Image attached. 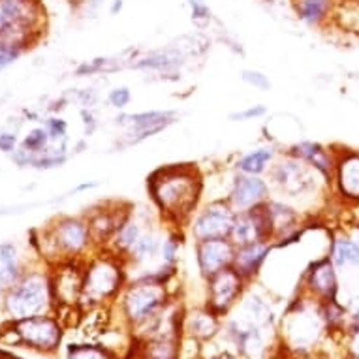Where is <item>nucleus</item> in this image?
<instances>
[{
    "instance_id": "nucleus-1",
    "label": "nucleus",
    "mask_w": 359,
    "mask_h": 359,
    "mask_svg": "<svg viewBox=\"0 0 359 359\" xmlns=\"http://www.w3.org/2000/svg\"><path fill=\"white\" fill-rule=\"evenodd\" d=\"M147 190L160 215L181 228L198 211L203 181L194 164H173L153 171L147 177Z\"/></svg>"
},
{
    "instance_id": "nucleus-2",
    "label": "nucleus",
    "mask_w": 359,
    "mask_h": 359,
    "mask_svg": "<svg viewBox=\"0 0 359 359\" xmlns=\"http://www.w3.org/2000/svg\"><path fill=\"white\" fill-rule=\"evenodd\" d=\"M320 177L322 175L318 171L312 170L303 160L284 151L283 156L275 160V164L269 168V187L283 198L299 200L316 190Z\"/></svg>"
},
{
    "instance_id": "nucleus-3",
    "label": "nucleus",
    "mask_w": 359,
    "mask_h": 359,
    "mask_svg": "<svg viewBox=\"0 0 359 359\" xmlns=\"http://www.w3.org/2000/svg\"><path fill=\"white\" fill-rule=\"evenodd\" d=\"M36 19L34 0H0V41L21 49L34 32Z\"/></svg>"
},
{
    "instance_id": "nucleus-4",
    "label": "nucleus",
    "mask_w": 359,
    "mask_h": 359,
    "mask_svg": "<svg viewBox=\"0 0 359 359\" xmlns=\"http://www.w3.org/2000/svg\"><path fill=\"white\" fill-rule=\"evenodd\" d=\"M177 113L168 109H153V111L140 113H118L115 117V124L126 130L121 147H132L140 145L149 137L156 136L165 128H170L175 123Z\"/></svg>"
},
{
    "instance_id": "nucleus-5",
    "label": "nucleus",
    "mask_w": 359,
    "mask_h": 359,
    "mask_svg": "<svg viewBox=\"0 0 359 359\" xmlns=\"http://www.w3.org/2000/svg\"><path fill=\"white\" fill-rule=\"evenodd\" d=\"M233 207L228 200H215L194 212L189 222L190 236L194 241H207V239H222L230 237L233 222H236Z\"/></svg>"
},
{
    "instance_id": "nucleus-6",
    "label": "nucleus",
    "mask_w": 359,
    "mask_h": 359,
    "mask_svg": "<svg viewBox=\"0 0 359 359\" xmlns=\"http://www.w3.org/2000/svg\"><path fill=\"white\" fill-rule=\"evenodd\" d=\"M121 256L111 250L104 254V258H98L90 265L83 277V294L90 301H100L115 294L123 284V265Z\"/></svg>"
},
{
    "instance_id": "nucleus-7",
    "label": "nucleus",
    "mask_w": 359,
    "mask_h": 359,
    "mask_svg": "<svg viewBox=\"0 0 359 359\" xmlns=\"http://www.w3.org/2000/svg\"><path fill=\"white\" fill-rule=\"evenodd\" d=\"M165 301V286L147 278H140L126 290L124 295V311L126 316L134 322H145L154 316Z\"/></svg>"
},
{
    "instance_id": "nucleus-8",
    "label": "nucleus",
    "mask_w": 359,
    "mask_h": 359,
    "mask_svg": "<svg viewBox=\"0 0 359 359\" xmlns=\"http://www.w3.org/2000/svg\"><path fill=\"white\" fill-rule=\"evenodd\" d=\"M230 241L236 247H245L252 243L269 241L273 243V226L269 212L265 203L258 207H252L248 211L237 212L236 222L231 228Z\"/></svg>"
},
{
    "instance_id": "nucleus-9",
    "label": "nucleus",
    "mask_w": 359,
    "mask_h": 359,
    "mask_svg": "<svg viewBox=\"0 0 359 359\" xmlns=\"http://www.w3.org/2000/svg\"><path fill=\"white\" fill-rule=\"evenodd\" d=\"M48 283L41 275H30L12 290L8 297V311L19 320L32 318L48 303Z\"/></svg>"
},
{
    "instance_id": "nucleus-10",
    "label": "nucleus",
    "mask_w": 359,
    "mask_h": 359,
    "mask_svg": "<svg viewBox=\"0 0 359 359\" xmlns=\"http://www.w3.org/2000/svg\"><path fill=\"white\" fill-rule=\"evenodd\" d=\"M271 198V187L265 181L262 175H247V173H239L231 179L230 192H228V203L233 207L236 212H243L258 207Z\"/></svg>"
},
{
    "instance_id": "nucleus-11",
    "label": "nucleus",
    "mask_w": 359,
    "mask_h": 359,
    "mask_svg": "<svg viewBox=\"0 0 359 359\" xmlns=\"http://www.w3.org/2000/svg\"><path fill=\"white\" fill-rule=\"evenodd\" d=\"M233 254H236V245L230 241V237L194 243L196 264L205 278L230 267L231 262H233Z\"/></svg>"
},
{
    "instance_id": "nucleus-12",
    "label": "nucleus",
    "mask_w": 359,
    "mask_h": 359,
    "mask_svg": "<svg viewBox=\"0 0 359 359\" xmlns=\"http://www.w3.org/2000/svg\"><path fill=\"white\" fill-rule=\"evenodd\" d=\"M245 284V278L233 269L226 267L222 271L215 273L212 277L207 278V290H209V306L215 314L226 312L236 299L239 297Z\"/></svg>"
},
{
    "instance_id": "nucleus-13",
    "label": "nucleus",
    "mask_w": 359,
    "mask_h": 359,
    "mask_svg": "<svg viewBox=\"0 0 359 359\" xmlns=\"http://www.w3.org/2000/svg\"><path fill=\"white\" fill-rule=\"evenodd\" d=\"M331 181L342 200L359 205V151L342 149V153H335V171Z\"/></svg>"
},
{
    "instance_id": "nucleus-14",
    "label": "nucleus",
    "mask_w": 359,
    "mask_h": 359,
    "mask_svg": "<svg viewBox=\"0 0 359 359\" xmlns=\"http://www.w3.org/2000/svg\"><path fill=\"white\" fill-rule=\"evenodd\" d=\"M19 337L27 344L41 350H53L60 341L59 325L49 318H25L18 325Z\"/></svg>"
},
{
    "instance_id": "nucleus-15",
    "label": "nucleus",
    "mask_w": 359,
    "mask_h": 359,
    "mask_svg": "<svg viewBox=\"0 0 359 359\" xmlns=\"http://www.w3.org/2000/svg\"><path fill=\"white\" fill-rule=\"evenodd\" d=\"M292 156L303 160L305 164H309L312 170H316L320 175L324 177L325 181L333 179V171H335V153L324 147L322 143L316 142H297L294 145H290L288 151Z\"/></svg>"
},
{
    "instance_id": "nucleus-16",
    "label": "nucleus",
    "mask_w": 359,
    "mask_h": 359,
    "mask_svg": "<svg viewBox=\"0 0 359 359\" xmlns=\"http://www.w3.org/2000/svg\"><path fill=\"white\" fill-rule=\"evenodd\" d=\"M130 215H132V211L128 207H121V203H117L115 207L104 205L88 220L90 236H93L95 241H104V245H109L113 236L117 233V230L123 226V222Z\"/></svg>"
},
{
    "instance_id": "nucleus-17",
    "label": "nucleus",
    "mask_w": 359,
    "mask_h": 359,
    "mask_svg": "<svg viewBox=\"0 0 359 359\" xmlns=\"http://www.w3.org/2000/svg\"><path fill=\"white\" fill-rule=\"evenodd\" d=\"M273 243L259 241L252 243V245H245V247H236V254H233V262L231 267L241 275L245 280L256 277L262 269V265L265 264L267 256L271 254Z\"/></svg>"
},
{
    "instance_id": "nucleus-18",
    "label": "nucleus",
    "mask_w": 359,
    "mask_h": 359,
    "mask_svg": "<svg viewBox=\"0 0 359 359\" xmlns=\"http://www.w3.org/2000/svg\"><path fill=\"white\" fill-rule=\"evenodd\" d=\"M306 286L324 297L325 301H335L339 280H337V267L331 258L316 259L306 271Z\"/></svg>"
},
{
    "instance_id": "nucleus-19",
    "label": "nucleus",
    "mask_w": 359,
    "mask_h": 359,
    "mask_svg": "<svg viewBox=\"0 0 359 359\" xmlns=\"http://www.w3.org/2000/svg\"><path fill=\"white\" fill-rule=\"evenodd\" d=\"M55 237H57V245L70 254H79L88 247V243L93 241V236H90V230H88V222L79 220V218L62 220L57 226Z\"/></svg>"
},
{
    "instance_id": "nucleus-20",
    "label": "nucleus",
    "mask_w": 359,
    "mask_h": 359,
    "mask_svg": "<svg viewBox=\"0 0 359 359\" xmlns=\"http://www.w3.org/2000/svg\"><path fill=\"white\" fill-rule=\"evenodd\" d=\"M295 15L309 27H322L335 18L341 0H292Z\"/></svg>"
},
{
    "instance_id": "nucleus-21",
    "label": "nucleus",
    "mask_w": 359,
    "mask_h": 359,
    "mask_svg": "<svg viewBox=\"0 0 359 359\" xmlns=\"http://www.w3.org/2000/svg\"><path fill=\"white\" fill-rule=\"evenodd\" d=\"M275 160H277V151L271 145H265L243 154L236 162V171L247 175H264L275 164Z\"/></svg>"
},
{
    "instance_id": "nucleus-22",
    "label": "nucleus",
    "mask_w": 359,
    "mask_h": 359,
    "mask_svg": "<svg viewBox=\"0 0 359 359\" xmlns=\"http://www.w3.org/2000/svg\"><path fill=\"white\" fill-rule=\"evenodd\" d=\"M335 267H359V241L348 236L335 237L330 250Z\"/></svg>"
},
{
    "instance_id": "nucleus-23",
    "label": "nucleus",
    "mask_w": 359,
    "mask_h": 359,
    "mask_svg": "<svg viewBox=\"0 0 359 359\" xmlns=\"http://www.w3.org/2000/svg\"><path fill=\"white\" fill-rule=\"evenodd\" d=\"M184 65V57L181 53H173L170 49L165 51H156V53H151L143 59H137L136 62H132V68L136 70H160L168 72L173 70V68H179V66Z\"/></svg>"
},
{
    "instance_id": "nucleus-24",
    "label": "nucleus",
    "mask_w": 359,
    "mask_h": 359,
    "mask_svg": "<svg viewBox=\"0 0 359 359\" xmlns=\"http://www.w3.org/2000/svg\"><path fill=\"white\" fill-rule=\"evenodd\" d=\"M162 252V237L154 231H143L134 248L130 250V262L134 264H149Z\"/></svg>"
},
{
    "instance_id": "nucleus-25",
    "label": "nucleus",
    "mask_w": 359,
    "mask_h": 359,
    "mask_svg": "<svg viewBox=\"0 0 359 359\" xmlns=\"http://www.w3.org/2000/svg\"><path fill=\"white\" fill-rule=\"evenodd\" d=\"M19 275L18 248L13 245H0V286H10Z\"/></svg>"
},
{
    "instance_id": "nucleus-26",
    "label": "nucleus",
    "mask_w": 359,
    "mask_h": 359,
    "mask_svg": "<svg viewBox=\"0 0 359 359\" xmlns=\"http://www.w3.org/2000/svg\"><path fill=\"white\" fill-rule=\"evenodd\" d=\"M217 318H215V312L212 311H203L196 312L194 316L190 318V331L200 339H209L217 333Z\"/></svg>"
},
{
    "instance_id": "nucleus-27",
    "label": "nucleus",
    "mask_w": 359,
    "mask_h": 359,
    "mask_svg": "<svg viewBox=\"0 0 359 359\" xmlns=\"http://www.w3.org/2000/svg\"><path fill=\"white\" fill-rule=\"evenodd\" d=\"M181 247H183V236H181V231H170L165 236V239H162V252H160L162 264L168 265V267H175L177 256L181 252Z\"/></svg>"
},
{
    "instance_id": "nucleus-28",
    "label": "nucleus",
    "mask_w": 359,
    "mask_h": 359,
    "mask_svg": "<svg viewBox=\"0 0 359 359\" xmlns=\"http://www.w3.org/2000/svg\"><path fill=\"white\" fill-rule=\"evenodd\" d=\"M49 142H51V137H49L48 130L34 128L27 134V137H25L23 143H21V149H25L27 153L34 154L36 156V154H41L48 151Z\"/></svg>"
},
{
    "instance_id": "nucleus-29",
    "label": "nucleus",
    "mask_w": 359,
    "mask_h": 359,
    "mask_svg": "<svg viewBox=\"0 0 359 359\" xmlns=\"http://www.w3.org/2000/svg\"><path fill=\"white\" fill-rule=\"evenodd\" d=\"M68 359H111V353L104 348L77 344L68 350Z\"/></svg>"
},
{
    "instance_id": "nucleus-30",
    "label": "nucleus",
    "mask_w": 359,
    "mask_h": 359,
    "mask_svg": "<svg viewBox=\"0 0 359 359\" xmlns=\"http://www.w3.org/2000/svg\"><path fill=\"white\" fill-rule=\"evenodd\" d=\"M130 102H132V93H130L128 87H115L111 88L109 93H107V104L113 107V109H118V111H123L126 107L130 106Z\"/></svg>"
},
{
    "instance_id": "nucleus-31",
    "label": "nucleus",
    "mask_w": 359,
    "mask_h": 359,
    "mask_svg": "<svg viewBox=\"0 0 359 359\" xmlns=\"http://www.w3.org/2000/svg\"><path fill=\"white\" fill-rule=\"evenodd\" d=\"M241 79L250 87L258 88V90H269L273 87L271 81H269V77L265 76L264 72L258 70H243L241 72Z\"/></svg>"
},
{
    "instance_id": "nucleus-32",
    "label": "nucleus",
    "mask_w": 359,
    "mask_h": 359,
    "mask_svg": "<svg viewBox=\"0 0 359 359\" xmlns=\"http://www.w3.org/2000/svg\"><path fill=\"white\" fill-rule=\"evenodd\" d=\"M267 115V107L258 104V106L245 107V109H239V111L230 113V121H236V123H245V121H254V118H262Z\"/></svg>"
},
{
    "instance_id": "nucleus-33",
    "label": "nucleus",
    "mask_w": 359,
    "mask_h": 359,
    "mask_svg": "<svg viewBox=\"0 0 359 359\" xmlns=\"http://www.w3.org/2000/svg\"><path fill=\"white\" fill-rule=\"evenodd\" d=\"M46 130H48L49 137L53 140V142H66V134H68V124L62 118H48V123H46Z\"/></svg>"
},
{
    "instance_id": "nucleus-34",
    "label": "nucleus",
    "mask_w": 359,
    "mask_h": 359,
    "mask_svg": "<svg viewBox=\"0 0 359 359\" xmlns=\"http://www.w3.org/2000/svg\"><path fill=\"white\" fill-rule=\"evenodd\" d=\"M19 55H21V49L0 41V70H4L10 65H13L19 59Z\"/></svg>"
},
{
    "instance_id": "nucleus-35",
    "label": "nucleus",
    "mask_w": 359,
    "mask_h": 359,
    "mask_svg": "<svg viewBox=\"0 0 359 359\" xmlns=\"http://www.w3.org/2000/svg\"><path fill=\"white\" fill-rule=\"evenodd\" d=\"M190 8H192V19H194V21H200V19L209 21V18H211L209 8H207L203 2H200V0H190Z\"/></svg>"
},
{
    "instance_id": "nucleus-36",
    "label": "nucleus",
    "mask_w": 359,
    "mask_h": 359,
    "mask_svg": "<svg viewBox=\"0 0 359 359\" xmlns=\"http://www.w3.org/2000/svg\"><path fill=\"white\" fill-rule=\"evenodd\" d=\"M18 149V137L13 134H0V151L2 153H13Z\"/></svg>"
},
{
    "instance_id": "nucleus-37",
    "label": "nucleus",
    "mask_w": 359,
    "mask_h": 359,
    "mask_svg": "<svg viewBox=\"0 0 359 359\" xmlns=\"http://www.w3.org/2000/svg\"><path fill=\"white\" fill-rule=\"evenodd\" d=\"M81 115H83V124H85V134L90 136V134L96 130V126H98V123H96L95 115H93V111H90L88 107L87 109H83Z\"/></svg>"
},
{
    "instance_id": "nucleus-38",
    "label": "nucleus",
    "mask_w": 359,
    "mask_h": 359,
    "mask_svg": "<svg viewBox=\"0 0 359 359\" xmlns=\"http://www.w3.org/2000/svg\"><path fill=\"white\" fill-rule=\"evenodd\" d=\"M117 10L118 12L123 10V0H117V2H115V6L111 8V13H117Z\"/></svg>"
},
{
    "instance_id": "nucleus-39",
    "label": "nucleus",
    "mask_w": 359,
    "mask_h": 359,
    "mask_svg": "<svg viewBox=\"0 0 359 359\" xmlns=\"http://www.w3.org/2000/svg\"><path fill=\"white\" fill-rule=\"evenodd\" d=\"M353 352H355V358L359 359V337L355 339V342H353Z\"/></svg>"
},
{
    "instance_id": "nucleus-40",
    "label": "nucleus",
    "mask_w": 359,
    "mask_h": 359,
    "mask_svg": "<svg viewBox=\"0 0 359 359\" xmlns=\"http://www.w3.org/2000/svg\"><path fill=\"white\" fill-rule=\"evenodd\" d=\"M222 359H236V358H228V355H226V358H222Z\"/></svg>"
}]
</instances>
